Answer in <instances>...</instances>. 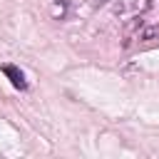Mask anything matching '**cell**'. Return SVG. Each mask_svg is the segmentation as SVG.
Masks as SVG:
<instances>
[{
	"mask_svg": "<svg viewBox=\"0 0 159 159\" xmlns=\"http://www.w3.org/2000/svg\"><path fill=\"white\" fill-rule=\"evenodd\" d=\"M2 75L12 82V87H17V89H27V82H25V75L15 67V65H2Z\"/></svg>",
	"mask_w": 159,
	"mask_h": 159,
	"instance_id": "cell-1",
	"label": "cell"
},
{
	"mask_svg": "<svg viewBox=\"0 0 159 159\" xmlns=\"http://www.w3.org/2000/svg\"><path fill=\"white\" fill-rule=\"evenodd\" d=\"M154 37H159V25H147L139 35V40H154Z\"/></svg>",
	"mask_w": 159,
	"mask_h": 159,
	"instance_id": "cell-2",
	"label": "cell"
},
{
	"mask_svg": "<svg viewBox=\"0 0 159 159\" xmlns=\"http://www.w3.org/2000/svg\"><path fill=\"white\" fill-rule=\"evenodd\" d=\"M137 7H142V10H147V7H149V0H137Z\"/></svg>",
	"mask_w": 159,
	"mask_h": 159,
	"instance_id": "cell-3",
	"label": "cell"
},
{
	"mask_svg": "<svg viewBox=\"0 0 159 159\" xmlns=\"http://www.w3.org/2000/svg\"><path fill=\"white\" fill-rule=\"evenodd\" d=\"M104 2H107V0H94V5H97V7H99V5H104Z\"/></svg>",
	"mask_w": 159,
	"mask_h": 159,
	"instance_id": "cell-4",
	"label": "cell"
}]
</instances>
